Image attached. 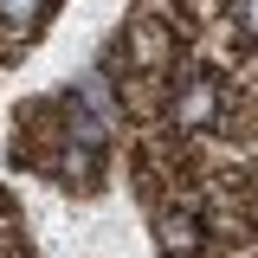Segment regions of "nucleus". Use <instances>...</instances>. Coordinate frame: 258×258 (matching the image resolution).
Listing matches in <instances>:
<instances>
[{
  "instance_id": "nucleus-1",
  "label": "nucleus",
  "mask_w": 258,
  "mask_h": 258,
  "mask_svg": "<svg viewBox=\"0 0 258 258\" xmlns=\"http://www.w3.org/2000/svg\"><path fill=\"white\" fill-rule=\"evenodd\" d=\"M0 13H7V20H13V26H26L32 13H39V0H0Z\"/></svg>"
},
{
  "instance_id": "nucleus-2",
  "label": "nucleus",
  "mask_w": 258,
  "mask_h": 258,
  "mask_svg": "<svg viewBox=\"0 0 258 258\" xmlns=\"http://www.w3.org/2000/svg\"><path fill=\"white\" fill-rule=\"evenodd\" d=\"M245 26H252V32H258V0H245Z\"/></svg>"
}]
</instances>
